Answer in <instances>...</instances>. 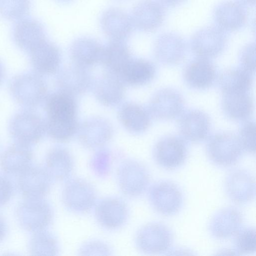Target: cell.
<instances>
[{"label":"cell","mask_w":256,"mask_h":256,"mask_svg":"<svg viewBox=\"0 0 256 256\" xmlns=\"http://www.w3.org/2000/svg\"><path fill=\"white\" fill-rule=\"evenodd\" d=\"M12 98L26 108L40 106L48 96V86L43 76L33 72H24L14 76L9 84Z\"/></svg>","instance_id":"6da1fadb"},{"label":"cell","mask_w":256,"mask_h":256,"mask_svg":"<svg viewBox=\"0 0 256 256\" xmlns=\"http://www.w3.org/2000/svg\"><path fill=\"white\" fill-rule=\"evenodd\" d=\"M8 132L15 143L30 147L38 142L46 131V122L33 109L14 114L8 124Z\"/></svg>","instance_id":"7a4b0ae2"},{"label":"cell","mask_w":256,"mask_h":256,"mask_svg":"<svg viewBox=\"0 0 256 256\" xmlns=\"http://www.w3.org/2000/svg\"><path fill=\"white\" fill-rule=\"evenodd\" d=\"M206 150L211 162L220 167L234 165L244 152L238 136L228 132H218L210 136Z\"/></svg>","instance_id":"3957f363"},{"label":"cell","mask_w":256,"mask_h":256,"mask_svg":"<svg viewBox=\"0 0 256 256\" xmlns=\"http://www.w3.org/2000/svg\"><path fill=\"white\" fill-rule=\"evenodd\" d=\"M16 216L22 228L34 233L48 227L53 220L54 211L43 198H26L18 206Z\"/></svg>","instance_id":"277c9868"},{"label":"cell","mask_w":256,"mask_h":256,"mask_svg":"<svg viewBox=\"0 0 256 256\" xmlns=\"http://www.w3.org/2000/svg\"><path fill=\"white\" fill-rule=\"evenodd\" d=\"M148 198L152 208L163 216L177 214L184 204V195L180 188L168 180L156 182L148 188Z\"/></svg>","instance_id":"5b68a950"},{"label":"cell","mask_w":256,"mask_h":256,"mask_svg":"<svg viewBox=\"0 0 256 256\" xmlns=\"http://www.w3.org/2000/svg\"><path fill=\"white\" fill-rule=\"evenodd\" d=\"M62 201L69 211L84 214L90 211L97 200L94 186L86 180L80 178H69L62 190Z\"/></svg>","instance_id":"8992f818"},{"label":"cell","mask_w":256,"mask_h":256,"mask_svg":"<svg viewBox=\"0 0 256 256\" xmlns=\"http://www.w3.org/2000/svg\"><path fill=\"white\" fill-rule=\"evenodd\" d=\"M117 180L124 194L135 198L142 195L148 188L150 176L142 164L134 160H126L118 169Z\"/></svg>","instance_id":"52a82bcc"},{"label":"cell","mask_w":256,"mask_h":256,"mask_svg":"<svg viewBox=\"0 0 256 256\" xmlns=\"http://www.w3.org/2000/svg\"><path fill=\"white\" fill-rule=\"evenodd\" d=\"M174 235L172 230L164 224L148 223L137 232L135 242L138 248L146 254L167 252L172 246Z\"/></svg>","instance_id":"ba28073f"},{"label":"cell","mask_w":256,"mask_h":256,"mask_svg":"<svg viewBox=\"0 0 256 256\" xmlns=\"http://www.w3.org/2000/svg\"><path fill=\"white\" fill-rule=\"evenodd\" d=\"M188 154L186 140L176 136H167L160 139L152 151L154 159L161 168L176 170L186 162Z\"/></svg>","instance_id":"9c48e42d"},{"label":"cell","mask_w":256,"mask_h":256,"mask_svg":"<svg viewBox=\"0 0 256 256\" xmlns=\"http://www.w3.org/2000/svg\"><path fill=\"white\" fill-rule=\"evenodd\" d=\"M56 73L59 90L74 97L86 93L92 88L94 79L89 68L72 62Z\"/></svg>","instance_id":"30bf717a"},{"label":"cell","mask_w":256,"mask_h":256,"mask_svg":"<svg viewBox=\"0 0 256 256\" xmlns=\"http://www.w3.org/2000/svg\"><path fill=\"white\" fill-rule=\"evenodd\" d=\"M227 43L225 32L217 26H209L199 30L193 34L190 48L198 57L210 59L220 54Z\"/></svg>","instance_id":"8fae6325"},{"label":"cell","mask_w":256,"mask_h":256,"mask_svg":"<svg viewBox=\"0 0 256 256\" xmlns=\"http://www.w3.org/2000/svg\"><path fill=\"white\" fill-rule=\"evenodd\" d=\"M184 106V98L178 90L163 88L152 95L148 110L151 116L157 120H170L181 115Z\"/></svg>","instance_id":"7c38bea8"},{"label":"cell","mask_w":256,"mask_h":256,"mask_svg":"<svg viewBox=\"0 0 256 256\" xmlns=\"http://www.w3.org/2000/svg\"><path fill=\"white\" fill-rule=\"evenodd\" d=\"M113 128L106 118L100 116L88 118L78 125V140L84 148L94 150L102 148L112 138Z\"/></svg>","instance_id":"4fadbf2b"},{"label":"cell","mask_w":256,"mask_h":256,"mask_svg":"<svg viewBox=\"0 0 256 256\" xmlns=\"http://www.w3.org/2000/svg\"><path fill=\"white\" fill-rule=\"evenodd\" d=\"M94 216L102 228L114 230L122 227L128 217V208L126 202L116 196H108L96 202Z\"/></svg>","instance_id":"5bb4252c"},{"label":"cell","mask_w":256,"mask_h":256,"mask_svg":"<svg viewBox=\"0 0 256 256\" xmlns=\"http://www.w3.org/2000/svg\"><path fill=\"white\" fill-rule=\"evenodd\" d=\"M12 36L16 46L28 54L47 39L43 24L28 16L15 22Z\"/></svg>","instance_id":"9a60e30c"},{"label":"cell","mask_w":256,"mask_h":256,"mask_svg":"<svg viewBox=\"0 0 256 256\" xmlns=\"http://www.w3.org/2000/svg\"><path fill=\"white\" fill-rule=\"evenodd\" d=\"M52 180L44 166L32 164L18 175V186L26 198H43Z\"/></svg>","instance_id":"2e32d148"},{"label":"cell","mask_w":256,"mask_h":256,"mask_svg":"<svg viewBox=\"0 0 256 256\" xmlns=\"http://www.w3.org/2000/svg\"><path fill=\"white\" fill-rule=\"evenodd\" d=\"M224 188L232 202L240 204L249 202L256 196L254 178L246 170H233L226 177Z\"/></svg>","instance_id":"e0dca14e"},{"label":"cell","mask_w":256,"mask_h":256,"mask_svg":"<svg viewBox=\"0 0 256 256\" xmlns=\"http://www.w3.org/2000/svg\"><path fill=\"white\" fill-rule=\"evenodd\" d=\"M164 6L156 0H142L133 8L131 20L134 28L144 32L158 28L165 18Z\"/></svg>","instance_id":"ac0fdd59"},{"label":"cell","mask_w":256,"mask_h":256,"mask_svg":"<svg viewBox=\"0 0 256 256\" xmlns=\"http://www.w3.org/2000/svg\"><path fill=\"white\" fill-rule=\"evenodd\" d=\"M186 50V43L174 32L160 34L154 44V54L156 60L164 66H175L182 61Z\"/></svg>","instance_id":"d6986e66"},{"label":"cell","mask_w":256,"mask_h":256,"mask_svg":"<svg viewBox=\"0 0 256 256\" xmlns=\"http://www.w3.org/2000/svg\"><path fill=\"white\" fill-rule=\"evenodd\" d=\"M34 72L42 76L56 73L60 68L62 55L58 47L47 39L28 53Z\"/></svg>","instance_id":"ffe728a7"},{"label":"cell","mask_w":256,"mask_h":256,"mask_svg":"<svg viewBox=\"0 0 256 256\" xmlns=\"http://www.w3.org/2000/svg\"><path fill=\"white\" fill-rule=\"evenodd\" d=\"M178 127L182 138L185 140L200 142L208 138L211 122L208 115L203 111L192 110L181 115Z\"/></svg>","instance_id":"44dd1931"},{"label":"cell","mask_w":256,"mask_h":256,"mask_svg":"<svg viewBox=\"0 0 256 256\" xmlns=\"http://www.w3.org/2000/svg\"><path fill=\"white\" fill-rule=\"evenodd\" d=\"M125 85L119 75L106 70L94 80L92 88L94 96L100 103L112 106L123 100Z\"/></svg>","instance_id":"7402d4cb"},{"label":"cell","mask_w":256,"mask_h":256,"mask_svg":"<svg viewBox=\"0 0 256 256\" xmlns=\"http://www.w3.org/2000/svg\"><path fill=\"white\" fill-rule=\"evenodd\" d=\"M216 26L224 32H234L244 26L247 21L248 12L239 2L226 0L220 2L214 10Z\"/></svg>","instance_id":"603a6c76"},{"label":"cell","mask_w":256,"mask_h":256,"mask_svg":"<svg viewBox=\"0 0 256 256\" xmlns=\"http://www.w3.org/2000/svg\"><path fill=\"white\" fill-rule=\"evenodd\" d=\"M242 212L234 206H227L216 212L210 219L208 230L211 236L218 240L234 236L243 223Z\"/></svg>","instance_id":"cb8c5ba5"},{"label":"cell","mask_w":256,"mask_h":256,"mask_svg":"<svg viewBox=\"0 0 256 256\" xmlns=\"http://www.w3.org/2000/svg\"><path fill=\"white\" fill-rule=\"evenodd\" d=\"M100 24L102 31L111 40L124 42L134 28L130 16L116 8H108L102 14Z\"/></svg>","instance_id":"d4e9b609"},{"label":"cell","mask_w":256,"mask_h":256,"mask_svg":"<svg viewBox=\"0 0 256 256\" xmlns=\"http://www.w3.org/2000/svg\"><path fill=\"white\" fill-rule=\"evenodd\" d=\"M183 78L190 87L198 90L206 89L214 82L216 69L210 59L198 57L186 66Z\"/></svg>","instance_id":"484cf974"},{"label":"cell","mask_w":256,"mask_h":256,"mask_svg":"<svg viewBox=\"0 0 256 256\" xmlns=\"http://www.w3.org/2000/svg\"><path fill=\"white\" fill-rule=\"evenodd\" d=\"M74 166L72 154L63 146H54L46 154L44 168L53 180H66L72 174Z\"/></svg>","instance_id":"4316f807"},{"label":"cell","mask_w":256,"mask_h":256,"mask_svg":"<svg viewBox=\"0 0 256 256\" xmlns=\"http://www.w3.org/2000/svg\"><path fill=\"white\" fill-rule=\"evenodd\" d=\"M103 48L98 42L92 38L82 37L77 38L70 48L72 62L89 68L100 64Z\"/></svg>","instance_id":"83f0119b"},{"label":"cell","mask_w":256,"mask_h":256,"mask_svg":"<svg viewBox=\"0 0 256 256\" xmlns=\"http://www.w3.org/2000/svg\"><path fill=\"white\" fill-rule=\"evenodd\" d=\"M222 108L225 115L235 121H244L252 114L254 104L248 92L222 94Z\"/></svg>","instance_id":"f1b7e54d"},{"label":"cell","mask_w":256,"mask_h":256,"mask_svg":"<svg viewBox=\"0 0 256 256\" xmlns=\"http://www.w3.org/2000/svg\"><path fill=\"white\" fill-rule=\"evenodd\" d=\"M46 119L66 120L76 118L77 104L74 97L61 91L47 96L45 101Z\"/></svg>","instance_id":"f546056e"},{"label":"cell","mask_w":256,"mask_h":256,"mask_svg":"<svg viewBox=\"0 0 256 256\" xmlns=\"http://www.w3.org/2000/svg\"><path fill=\"white\" fill-rule=\"evenodd\" d=\"M33 158L30 147L15 143L0 155V167L6 173L18 176L32 164Z\"/></svg>","instance_id":"4dcf8cb0"},{"label":"cell","mask_w":256,"mask_h":256,"mask_svg":"<svg viewBox=\"0 0 256 256\" xmlns=\"http://www.w3.org/2000/svg\"><path fill=\"white\" fill-rule=\"evenodd\" d=\"M151 116L148 110L134 102L123 104L118 112L122 125L132 134L144 132L150 125Z\"/></svg>","instance_id":"1f68e13d"},{"label":"cell","mask_w":256,"mask_h":256,"mask_svg":"<svg viewBox=\"0 0 256 256\" xmlns=\"http://www.w3.org/2000/svg\"><path fill=\"white\" fill-rule=\"evenodd\" d=\"M132 59L124 42L111 40L104 46L100 64L106 71L120 76Z\"/></svg>","instance_id":"d6a6232c"},{"label":"cell","mask_w":256,"mask_h":256,"mask_svg":"<svg viewBox=\"0 0 256 256\" xmlns=\"http://www.w3.org/2000/svg\"><path fill=\"white\" fill-rule=\"evenodd\" d=\"M156 74L154 64L144 59H132L120 76L125 84L140 86L152 80Z\"/></svg>","instance_id":"836d02e7"},{"label":"cell","mask_w":256,"mask_h":256,"mask_svg":"<svg viewBox=\"0 0 256 256\" xmlns=\"http://www.w3.org/2000/svg\"><path fill=\"white\" fill-rule=\"evenodd\" d=\"M222 94L248 92L252 88V74L242 68H230L222 72L218 78Z\"/></svg>","instance_id":"e575fe53"},{"label":"cell","mask_w":256,"mask_h":256,"mask_svg":"<svg viewBox=\"0 0 256 256\" xmlns=\"http://www.w3.org/2000/svg\"><path fill=\"white\" fill-rule=\"evenodd\" d=\"M29 250L32 255L56 256L59 244L56 236L44 230L34 233L30 242Z\"/></svg>","instance_id":"d590c367"},{"label":"cell","mask_w":256,"mask_h":256,"mask_svg":"<svg viewBox=\"0 0 256 256\" xmlns=\"http://www.w3.org/2000/svg\"><path fill=\"white\" fill-rule=\"evenodd\" d=\"M46 131L52 139L59 142L70 140L76 134L78 124L76 118L56 120L46 119Z\"/></svg>","instance_id":"8d00e7d4"},{"label":"cell","mask_w":256,"mask_h":256,"mask_svg":"<svg viewBox=\"0 0 256 256\" xmlns=\"http://www.w3.org/2000/svg\"><path fill=\"white\" fill-rule=\"evenodd\" d=\"M30 7V0H0V16L16 22L28 16Z\"/></svg>","instance_id":"74e56055"},{"label":"cell","mask_w":256,"mask_h":256,"mask_svg":"<svg viewBox=\"0 0 256 256\" xmlns=\"http://www.w3.org/2000/svg\"><path fill=\"white\" fill-rule=\"evenodd\" d=\"M234 251L236 254H248L256 252V230L251 226L242 228L234 236Z\"/></svg>","instance_id":"f35d334b"},{"label":"cell","mask_w":256,"mask_h":256,"mask_svg":"<svg viewBox=\"0 0 256 256\" xmlns=\"http://www.w3.org/2000/svg\"><path fill=\"white\" fill-rule=\"evenodd\" d=\"M112 160L110 152L108 150L100 148L90 159V168L98 176L105 178L110 171Z\"/></svg>","instance_id":"ab89813d"},{"label":"cell","mask_w":256,"mask_h":256,"mask_svg":"<svg viewBox=\"0 0 256 256\" xmlns=\"http://www.w3.org/2000/svg\"><path fill=\"white\" fill-rule=\"evenodd\" d=\"M244 150L250 154L256 153V125L252 121H246L242 124L238 136Z\"/></svg>","instance_id":"60d3db41"},{"label":"cell","mask_w":256,"mask_h":256,"mask_svg":"<svg viewBox=\"0 0 256 256\" xmlns=\"http://www.w3.org/2000/svg\"><path fill=\"white\" fill-rule=\"evenodd\" d=\"M241 68L250 74L256 71V46L250 43L245 46L241 50L239 56Z\"/></svg>","instance_id":"b9f144b4"},{"label":"cell","mask_w":256,"mask_h":256,"mask_svg":"<svg viewBox=\"0 0 256 256\" xmlns=\"http://www.w3.org/2000/svg\"><path fill=\"white\" fill-rule=\"evenodd\" d=\"M80 255H110V248L100 240H93L84 244L80 248Z\"/></svg>","instance_id":"7bdbcfd3"},{"label":"cell","mask_w":256,"mask_h":256,"mask_svg":"<svg viewBox=\"0 0 256 256\" xmlns=\"http://www.w3.org/2000/svg\"><path fill=\"white\" fill-rule=\"evenodd\" d=\"M13 192L14 188L11 182L6 176L0 175V206L10 200Z\"/></svg>","instance_id":"ee69618b"},{"label":"cell","mask_w":256,"mask_h":256,"mask_svg":"<svg viewBox=\"0 0 256 256\" xmlns=\"http://www.w3.org/2000/svg\"><path fill=\"white\" fill-rule=\"evenodd\" d=\"M7 233V225L2 215L0 214V242L2 240Z\"/></svg>","instance_id":"f6af8a7d"},{"label":"cell","mask_w":256,"mask_h":256,"mask_svg":"<svg viewBox=\"0 0 256 256\" xmlns=\"http://www.w3.org/2000/svg\"><path fill=\"white\" fill-rule=\"evenodd\" d=\"M185 0H160L164 6L174 8L182 4Z\"/></svg>","instance_id":"bcb514c9"},{"label":"cell","mask_w":256,"mask_h":256,"mask_svg":"<svg viewBox=\"0 0 256 256\" xmlns=\"http://www.w3.org/2000/svg\"><path fill=\"white\" fill-rule=\"evenodd\" d=\"M5 76V70L2 63L0 60V84L3 82Z\"/></svg>","instance_id":"7dc6e473"},{"label":"cell","mask_w":256,"mask_h":256,"mask_svg":"<svg viewBox=\"0 0 256 256\" xmlns=\"http://www.w3.org/2000/svg\"><path fill=\"white\" fill-rule=\"evenodd\" d=\"M240 1L243 4L252 6L256 4V0H240Z\"/></svg>","instance_id":"c3c4849f"},{"label":"cell","mask_w":256,"mask_h":256,"mask_svg":"<svg viewBox=\"0 0 256 256\" xmlns=\"http://www.w3.org/2000/svg\"><path fill=\"white\" fill-rule=\"evenodd\" d=\"M58 0L63 1V2H66V1H68V0Z\"/></svg>","instance_id":"681fc988"}]
</instances>
